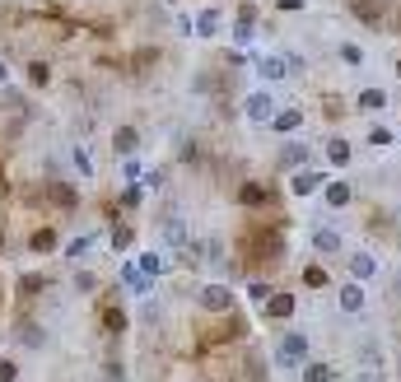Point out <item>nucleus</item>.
Wrapping results in <instances>:
<instances>
[{"label":"nucleus","instance_id":"nucleus-31","mask_svg":"<svg viewBox=\"0 0 401 382\" xmlns=\"http://www.w3.org/2000/svg\"><path fill=\"white\" fill-rule=\"evenodd\" d=\"M247 294H252L257 303H266V299H271V285H262V280H252V285H247Z\"/></svg>","mask_w":401,"mask_h":382},{"label":"nucleus","instance_id":"nucleus-37","mask_svg":"<svg viewBox=\"0 0 401 382\" xmlns=\"http://www.w3.org/2000/svg\"><path fill=\"white\" fill-rule=\"evenodd\" d=\"M0 79H10V70H5V61H0Z\"/></svg>","mask_w":401,"mask_h":382},{"label":"nucleus","instance_id":"nucleus-13","mask_svg":"<svg viewBox=\"0 0 401 382\" xmlns=\"http://www.w3.org/2000/svg\"><path fill=\"white\" fill-rule=\"evenodd\" d=\"M327 159H331V168H345V164H350V140L331 136V140H327Z\"/></svg>","mask_w":401,"mask_h":382},{"label":"nucleus","instance_id":"nucleus-26","mask_svg":"<svg viewBox=\"0 0 401 382\" xmlns=\"http://www.w3.org/2000/svg\"><path fill=\"white\" fill-rule=\"evenodd\" d=\"M136 266L145 271V276H159V271H164V257H159V252H145V257H140Z\"/></svg>","mask_w":401,"mask_h":382},{"label":"nucleus","instance_id":"nucleus-19","mask_svg":"<svg viewBox=\"0 0 401 382\" xmlns=\"http://www.w3.org/2000/svg\"><path fill=\"white\" fill-rule=\"evenodd\" d=\"M340 308H345V312H359V308H364V289H359V285H340Z\"/></svg>","mask_w":401,"mask_h":382},{"label":"nucleus","instance_id":"nucleus-39","mask_svg":"<svg viewBox=\"0 0 401 382\" xmlns=\"http://www.w3.org/2000/svg\"><path fill=\"white\" fill-rule=\"evenodd\" d=\"M397 70H401V65H397Z\"/></svg>","mask_w":401,"mask_h":382},{"label":"nucleus","instance_id":"nucleus-12","mask_svg":"<svg viewBox=\"0 0 401 382\" xmlns=\"http://www.w3.org/2000/svg\"><path fill=\"white\" fill-rule=\"evenodd\" d=\"M136 145H140L136 126H117V136H112V150L122 154V159H131V154H136Z\"/></svg>","mask_w":401,"mask_h":382},{"label":"nucleus","instance_id":"nucleus-33","mask_svg":"<svg viewBox=\"0 0 401 382\" xmlns=\"http://www.w3.org/2000/svg\"><path fill=\"white\" fill-rule=\"evenodd\" d=\"M29 75H33V84H47V75H52V70H47V61H33Z\"/></svg>","mask_w":401,"mask_h":382},{"label":"nucleus","instance_id":"nucleus-34","mask_svg":"<svg viewBox=\"0 0 401 382\" xmlns=\"http://www.w3.org/2000/svg\"><path fill=\"white\" fill-rule=\"evenodd\" d=\"M126 243H131V229H126V224H122V229H112V247H117V252H122Z\"/></svg>","mask_w":401,"mask_h":382},{"label":"nucleus","instance_id":"nucleus-8","mask_svg":"<svg viewBox=\"0 0 401 382\" xmlns=\"http://www.w3.org/2000/svg\"><path fill=\"white\" fill-rule=\"evenodd\" d=\"M313 247H317L322 257H336L340 247H345V238H340L336 229H327V224H317V229H313Z\"/></svg>","mask_w":401,"mask_h":382},{"label":"nucleus","instance_id":"nucleus-16","mask_svg":"<svg viewBox=\"0 0 401 382\" xmlns=\"http://www.w3.org/2000/svg\"><path fill=\"white\" fill-rule=\"evenodd\" d=\"M322 196H327V205H331V210H340V205H350V182H327Z\"/></svg>","mask_w":401,"mask_h":382},{"label":"nucleus","instance_id":"nucleus-28","mask_svg":"<svg viewBox=\"0 0 401 382\" xmlns=\"http://www.w3.org/2000/svg\"><path fill=\"white\" fill-rule=\"evenodd\" d=\"M238 200H243V205H262V200H266V191H262L257 182H247L243 191H238Z\"/></svg>","mask_w":401,"mask_h":382},{"label":"nucleus","instance_id":"nucleus-27","mask_svg":"<svg viewBox=\"0 0 401 382\" xmlns=\"http://www.w3.org/2000/svg\"><path fill=\"white\" fill-rule=\"evenodd\" d=\"M304 285H308V289H322L327 271H322V266H304Z\"/></svg>","mask_w":401,"mask_h":382},{"label":"nucleus","instance_id":"nucleus-21","mask_svg":"<svg viewBox=\"0 0 401 382\" xmlns=\"http://www.w3.org/2000/svg\"><path fill=\"white\" fill-rule=\"evenodd\" d=\"M93 238H98V233H79V238H70V243H65L61 252H65V257H70V261H79V257H84V252H89V247H93Z\"/></svg>","mask_w":401,"mask_h":382},{"label":"nucleus","instance_id":"nucleus-17","mask_svg":"<svg viewBox=\"0 0 401 382\" xmlns=\"http://www.w3.org/2000/svg\"><path fill=\"white\" fill-rule=\"evenodd\" d=\"M373 145V150H387V145H392V140H397V131H392V126H383V122H373L369 126V136H364Z\"/></svg>","mask_w":401,"mask_h":382},{"label":"nucleus","instance_id":"nucleus-4","mask_svg":"<svg viewBox=\"0 0 401 382\" xmlns=\"http://www.w3.org/2000/svg\"><path fill=\"white\" fill-rule=\"evenodd\" d=\"M257 75H262V84L271 89V84H280V79H290L294 70H290L285 56H262V61H257Z\"/></svg>","mask_w":401,"mask_h":382},{"label":"nucleus","instance_id":"nucleus-2","mask_svg":"<svg viewBox=\"0 0 401 382\" xmlns=\"http://www.w3.org/2000/svg\"><path fill=\"white\" fill-rule=\"evenodd\" d=\"M243 112H247V122H252V126H271V117H276V98H271V89L262 84L257 93H247Z\"/></svg>","mask_w":401,"mask_h":382},{"label":"nucleus","instance_id":"nucleus-29","mask_svg":"<svg viewBox=\"0 0 401 382\" xmlns=\"http://www.w3.org/2000/svg\"><path fill=\"white\" fill-rule=\"evenodd\" d=\"M122 177H126L131 186H136V177H145V168H140L136 159H122Z\"/></svg>","mask_w":401,"mask_h":382},{"label":"nucleus","instance_id":"nucleus-15","mask_svg":"<svg viewBox=\"0 0 401 382\" xmlns=\"http://www.w3.org/2000/svg\"><path fill=\"white\" fill-rule=\"evenodd\" d=\"M387 103H392V98H387V89H378V84L359 93V112H383Z\"/></svg>","mask_w":401,"mask_h":382},{"label":"nucleus","instance_id":"nucleus-30","mask_svg":"<svg viewBox=\"0 0 401 382\" xmlns=\"http://www.w3.org/2000/svg\"><path fill=\"white\" fill-rule=\"evenodd\" d=\"M75 289H79V294H93V289H98V280H93L89 271H79V276H75Z\"/></svg>","mask_w":401,"mask_h":382},{"label":"nucleus","instance_id":"nucleus-22","mask_svg":"<svg viewBox=\"0 0 401 382\" xmlns=\"http://www.w3.org/2000/svg\"><path fill=\"white\" fill-rule=\"evenodd\" d=\"M47 191H52V200H56V205H65V210H70V205H75V186H61V182H52V186H47Z\"/></svg>","mask_w":401,"mask_h":382},{"label":"nucleus","instance_id":"nucleus-24","mask_svg":"<svg viewBox=\"0 0 401 382\" xmlns=\"http://www.w3.org/2000/svg\"><path fill=\"white\" fill-rule=\"evenodd\" d=\"M340 61L345 65H364V47L359 42H340Z\"/></svg>","mask_w":401,"mask_h":382},{"label":"nucleus","instance_id":"nucleus-23","mask_svg":"<svg viewBox=\"0 0 401 382\" xmlns=\"http://www.w3.org/2000/svg\"><path fill=\"white\" fill-rule=\"evenodd\" d=\"M70 164H75V173H79V177H93V159H89V150H79V145H75Z\"/></svg>","mask_w":401,"mask_h":382},{"label":"nucleus","instance_id":"nucleus-11","mask_svg":"<svg viewBox=\"0 0 401 382\" xmlns=\"http://www.w3.org/2000/svg\"><path fill=\"white\" fill-rule=\"evenodd\" d=\"M299 126H304V112H299V107H285V112L271 117V131H280V136H290V131H299Z\"/></svg>","mask_w":401,"mask_h":382},{"label":"nucleus","instance_id":"nucleus-25","mask_svg":"<svg viewBox=\"0 0 401 382\" xmlns=\"http://www.w3.org/2000/svg\"><path fill=\"white\" fill-rule=\"evenodd\" d=\"M331 373H336L331 364H308V368H304V378H308V382H331Z\"/></svg>","mask_w":401,"mask_h":382},{"label":"nucleus","instance_id":"nucleus-20","mask_svg":"<svg viewBox=\"0 0 401 382\" xmlns=\"http://www.w3.org/2000/svg\"><path fill=\"white\" fill-rule=\"evenodd\" d=\"M29 247L38 252V257H42V252H56V229H38V233L29 238Z\"/></svg>","mask_w":401,"mask_h":382},{"label":"nucleus","instance_id":"nucleus-3","mask_svg":"<svg viewBox=\"0 0 401 382\" xmlns=\"http://www.w3.org/2000/svg\"><path fill=\"white\" fill-rule=\"evenodd\" d=\"M196 303L205 308V312H233V289L229 285H200Z\"/></svg>","mask_w":401,"mask_h":382},{"label":"nucleus","instance_id":"nucleus-10","mask_svg":"<svg viewBox=\"0 0 401 382\" xmlns=\"http://www.w3.org/2000/svg\"><path fill=\"white\" fill-rule=\"evenodd\" d=\"M262 308H266V321H285L294 317V294H271Z\"/></svg>","mask_w":401,"mask_h":382},{"label":"nucleus","instance_id":"nucleus-36","mask_svg":"<svg viewBox=\"0 0 401 382\" xmlns=\"http://www.w3.org/2000/svg\"><path fill=\"white\" fill-rule=\"evenodd\" d=\"M280 10H285V15H299V10H304V0H276Z\"/></svg>","mask_w":401,"mask_h":382},{"label":"nucleus","instance_id":"nucleus-32","mask_svg":"<svg viewBox=\"0 0 401 382\" xmlns=\"http://www.w3.org/2000/svg\"><path fill=\"white\" fill-rule=\"evenodd\" d=\"M19 378V364L15 359H0V382H15Z\"/></svg>","mask_w":401,"mask_h":382},{"label":"nucleus","instance_id":"nucleus-6","mask_svg":"<svg viewBox=\"0 0 401 382\" xmlns=\"http://www.w3.org/2000/svg\"><path fill=\"white\" fill-rule=\"evenodd\" d=\"M276 164L280 168H308V145H304V140H285Z\"/></svg>","mask_w":401,"mask_h":382},{"label":"nucleus","instance_id":"nucleus-35","mask_svg":"<svg viewBox=\"0 0 401 382\" xmlns=\"http://www.w3.org/2000/svg\"><path fill=\"white\" fill-rule=\"evenodd\" d=\"M19 340H24V345H42V336H38L33 326H24V331H19Z\"/></svg>","mask_w":401,"mask_h":382},{"label":"nucleus","instance_id":"nucleus-5","mask_svg":"<svg viewBox=\"0 0 401 382\" xmlns=\"http://www.w3.org/2000/svg\"><path fill=\"white\" fill-rule=\"evenodd\" d=\"M350 15H355L364 29H378L387 19V10H383V0H350Z\"/></svg>","mask_w":401,"mask_h":382},{"label":"nucleus","instance_id":"nucleus-7","mask_svg":"<svg viewBox=\"0 0 401 382\" xmlns=\"http://www.w3.org/2000/svg\"><path fill=\"white\" fill-rule=\"evenodd\" d=\"M317 186H327V173H317V168H299L290 177V191L294 196H308V191H317Z\"/></svg>","mask_w":401,"mask_h":382},{"label":"nucleus","instance_id":"nucleus-1","mask_svg":"<svg viewBox=\"0 0 401 382\" xmlns=\"http://www.w3.org/2000/svg\"><path fill=\"white\" fill-rule=\"evenodd\" d=\"M276 364L280 368H299V364H308V336L304 331H285L276 345Z\"/></svg>","mask_w":401,"mask_h":382},{"label":"nucleus","instance_id":"nucleus-38","mask_svg":"<svg viewBox=\"0 0 401 382\" xmlns=\"http://www.w3.org/2000/svg\"><path fill=\"white\" fill-rule=\"evenodd\" d=\"M0 243H5V233H0Z\"/></svg>","mask_w":401,"mask_h":382},{"label":"nucleus","instance_id":"nucleus-18","mask_svg":"<svg viewBox=\"0 0 401 382\" xmlns=\"http://www.w3.org/2000/svg\"><path fill=\"white\" fill-rule=\"evenodd\" d=\"M219 33V10H200L196 15V38H215Z\"/></svg>","mask_w":401,"mask_h":382},{"label":"nucleus","instance_id":"nucleus-14","mask_svg":"<svg viewBox=\"0 0 401 382\" xmlns=\"http://www.w3.org/2000/svg\"><path fill=\"white\" fill-rule=\"evenodd\" d=\"M122 280H126V289H131V294H145V289H150V276L140 271L136 261H126V266H122Z\"/></svg>","mask_w":401,"mask_h":382},{"label":"nucleus","instance_id":"nucleus-9","mask_svg":"<svg viewBox=\"0 0 401 382\" xmlns=\"http://www.w3.org/2000/svg\"><path fill=\"white\" fill-rule=\"evenodd\" d=\"M350 276H355V285L359 280H373L378 276V257L373 252H350Z\"/></svg>","mask_w":401,"mask_h":382}]
</instances>
